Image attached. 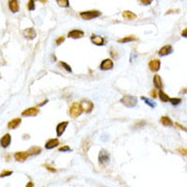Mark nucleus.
Returning <instances> with one entry per match:
<instances>
[{
	"label": "nucleus",
	"instance_id": "f257e3e1",
	"mask_svg": "<svg viewBox=\"0 0 187 187\" xmlns=\"http://www.w3.org/2000/svg\"><path fill=\"white\" fill-rule=\"evenodd\" d=\"M122 104L125 105L126 107H129V109H132V107H135L137 105L138 99L136 96H133V95H124L123 97L120 100Z\"/></svg>",
	"mask_w": 187,
	"mask_h": 187
},
{
	"label": "nucleus",
	"instance_id": "f03ea898",
	"mask_svg": "<svg viewBox=\"0 0 187 187\" xmlns=\"http://www.w3.org/2000/svg\"><path fill=\"white\" fill-rule=\"evenodd\" d=\"M69 114L73 119H76V118H78V117H80L81 115L83 114V109H82V107H81L80 103H78V102H73L69 109Z\"/></svg>",
	"mask_w": 187,
	"mask_h": 187
},
{
	"label": "nucleus",
	"instance_id": "7ed1b4c3",
	"mask_svg": "<svg viewBox=\"0 0 187 187\" xmlns=\"http://www.w3.org/2000/svg\"><path fill=\"white\" fill-rule=\"evenodd\" d=\"M101 16V13L99 10H87V11H82L80 13V16L84 21H90L93 18H99Z\"/></svg>",
	"mask_w": 187,
	"mask_h": 187
},
{
	"label": "nucleus",
	"instance_id": "20e7f679",
	"mask_svg": "<svg viewBox=\"0 0 187 187\" xmlns=\"http://www.w3.org/2000/svg\"><path fill=\"white\" fill-rule=\"evenodd\" d=\"M111 160V155L105 149H101L98 154V163L100 166H106Z\"/></svg>",
	"mask_w": 187,
	"mask_h": 187
},
{
	"label": "nucleus",
	"instance_id": "39448f33",
	"mask_svg": "<svg viewBox=\"0 0 187 187\" xmlns=\"http://www.w3.org/2000/svg\"><path fill=\"white\" fill-rule=\"evenodd\" d=\"M80 105H81V107H82L83 112H87V114H90V112H92L93 107H94V104H93V102L90 101V100H87V99L82 100V102L80 103Z\"/></svg>",
	"mask_w": 187,
	"mask_h": 187
},
{
	"label": "nucleus",
	"instance_id": "423d86ee",
	"mask_svg": "<svg viewBox=\"0 0 187 187\" xmlns=\"http://www.w3.org/2000/svg\"><path fill=\"white\" fill-rule=\"evenodd\" d=\"M39 112H40V111L38 107L33 106V107H29V109H25V111L21 112V116L23 117H36Z\"/></svg>",
	"mask_w": 187,
	"mask_h": 187
},
{
	"label": "nucleus",
	"instance_id": "0eeeda50",
	"mask_svg": "<svg viewBox=\"0 0 187 187\" xmlns=\"http://www.w3.org/2000/svg\"><path fill=\"white\" fill-rule=\"evenodd\" d=\"M112 68H114V61H112V59L111 58H106V59H104V61H102L99 66V69H101V71H109V69H112Z\"/></svg>",
	"mask_w": 187,
	"mask_h": 187
},
{
	"label": "nucleus",
	"instance_id": "6e6552de",
	"mask_svg": "<svg viewBox=\"0 0 187 187\" xmlns=\"http://www.w3.org/2000/svg\"><path fill=\"white\" fill-rule=\"evenodd\" d=\"M90 40L91 42L93 43L94 45H97V46H103L104 43H105V40L103 37H101V36H98V35H91L90 37Z\"/></svg>",
	"mask_w": 187,
	"mask_h": 187
},
{
	"label": "nucleus",
	"instance_id": "1a4fd4ad",
	"mask_svg": "<svg viewBox=\"0 0 187 187\" xmlns=\"http://www.w3.org/2000/svg\"><path fill=\"white\" fill-rule=\"evenodd\" d=\"M148 68L153 73L159 72L160 69V59H152V61H150L148 62Z\"/></svg>",
	"mask_w": 187,
	"mask_h": 187
},
{
	"label": "nucleus",
	"instance_id": "9d476101",
	"mask_svg": "<svg viewBox=\"0 0 187 187\" xmlns=\"http://www.w3.org/2000/svg\"><path fill=\"white\" fill-rule=\"evenodd\" d=\"M11 143V136L10 134L6 133L5 135H3L0 139V146L3 148H7Z\"/></svg>",
	"mask_w": 187,
	"mask_h": 187
},
{
	"label": "nucleus",
	"instance_id": "9b49d317",
	"mask_svg": "<svg viewBox=\"0 0 187 187\" xmlns=\"http://www.w3.org/2000/svg\"><path fill=\"white\" fill-rule=\"evenodd\" d=\"M171 53H173V47H172V45H170V44L165 45V46H163L162 48L159 50L160 56H167Z\"/></svg>",
	"mask_w": 187,
	"mask_h": 187
},
{
	"label": "nucleus",
	"instance_id": "f8f14e48",
	"mask_svg": "<svg viewBox=\"0 0 187 187\" xmlns=\"http://www.w3.org/2000/svg\"><path fill=\"white\" fill-rule=\"evenodd\" d=\"M23 35L25 36L27 39L33 40V39H35V38H36L37 33H36V31H35L34 28H28V29H26V30H24Z\"/></svg>",
	"mask_w": 187,
	"mask_h": 187
},
{
	"label": "nucleus",
	"instance_id": "ddd939ff",
	"mask_svg": "<svg viewBox=\"0 0 187 187\" xmlns=\"http://www.w3.org/2000/svg\"><path fill=\"white\" fill-rule=\"evenodd\" d=\"M8 8L13 13H16L20 10V4L18 0H8Z\"/></svg>",
	"mask_w": 187,
	"mask_h": 187
},
{
	"label": "nucleus",
	"instance_id": "4468645a",
	"mask_svg": "<svg viewBox=\"0 0 187 187\" xmlns=\"http://www.w3.org/2000/svg\"><path fill=\"white\" fill-rule=\"evenodd\" d=\"M13 157H14V160H16V162L23 163L29 157V154H28L27 152H18L14 153Z\"/></svg>",
	"mask_w": 187,
	"mask_h": 187
},
{
	"label": "nucleus",
	"instance_id": "2eb2a0df",
	"mask_svg": "<svg viewBox=\"0 0 187 187\" xmlns=\"http://www.w3.org/2000/svg\"><path fill=\"white\" fill-rule=\"evenodd\" d=\"M69 125V122H61V123H59L58 125L56 126V134H57V137H61L62 134L64 133V131H66L67 127H68Z\"/></svg>",
	"mask_w": 187,
	"mask_h": 187
},
{
	"label": "nucleus",
	"instance_id": "dca6fc26",
	"mask_svg": "<svg viewBox=\"0 0 187 187\" xmlns=\"http://www.w3.org/2000/svg\"><path fill=\"white\" fill-rule=\"evenodd\" d=\"M59 143L61 142H59V140L57 138L49 139V140L45 143V148H46V149H53V148H55L56 146L59 145Z\"/></svg>",
	"mask_w": 187,
	"mask_h": 187
},
{
	"label": "nucleus",
	"instance_id": "f3484780",
	"mask_svg": "<svg viewBox=\"0 0 187 187\" xmlns=\"http://www.w3.org/2000/svg\"><path fill=\"white\" fill-rule=\"evenodd\" d=\"M69 38H73V39H80V38L84 37V32L81 30H72L68 34Z\"/></svg>",
	"mask_w": 187,
	"mask_h": 187
},
{
	"label": "nucleus",
	"instance_id": "a211bd4d",
	"mask_svg": "<svg viewBox=\"0 0 187 187\" xmlns=\"http://www.w3.org/2000/svg\"><path fill=\"white\" fill-rule=\"evenodd\" d=\"M42 152V148L40 146H32L31 148H29L27 150L29 157H35L37 154H40Z\"/></svg>",
	"mask_w": 187,
	"mask_h": 187
},
{
	"label": "nucleus",
	"instance_id": "6ab92c4d",
	"mask_svg": "<svg viewBox=\"0 0 187 187\" xmlns=\"http://www.w3.org/2000/svg\"><path fill=\"white\" fill-rule=\"evenodd\" d=\"M21 123V118H14L11 121L8 122L7 124V128L8 129H16Z\"/></svg>",
	"mask_w": 187,
	"mask_h": 187
},
{
	"label": "nucleus",
	"instance_id": "aec40b11",
	"mask_svg": "<svg viewBox=\"0 0 187 187\" xmlns=\"http://www.w3.org/2000/svg\"><path fill=\"white\" fill-rule=\"evenodd\" d=\"M153 86H154L157 89H162L163 88V81L162 79H160V75H154L153 77Z\"/></svg>",
	"mask_w": 187,
	"mask_h": 187
},
{
	"label": "nucleus",
	"instance_id": "412c9836",
	"mask_svg": "<svg viewBox=\"0 0 187 187\" xmlns=\"http://www.w3.org/2000/svg\"><path fill=\"white\" fill-rule=\"evenodd\" d=\"M122 16H123V18H125V20H127V21L135 20V18H137V16H136V14L130 11V10H125V11H123Z\"/></svg>",
	"mask_w": 187,
	"mask_h": 187
},
{
	"label": "nucleus",
	"instance_id": "4be33fe9",
	"mask_svg": "<svg viewBox=\"0 0 187 187\" xmlns=\"http://www.w3.org/2000/svg\"><path fill=\"white\" fill-rule=\"evenodd\" d=\"M160 121V124L164 125L165 127H172L174 125L173 121H172L168 116H163Z\"/></svg>",
	"mask_w": 187,
	"mask_h": 187
},
{
	"label": "nucleus",
	"instance_id": "5701e85b",
	"mask_svg": "<svg viewBox=\"0 0 187 187\" xmlns=\"http://www.w3.org/2000/svg\"><path fill=\"white\" fill-rule=\"evenodd\" d=\"M141 99H142L148 106L152 107V109H155V107H157V102H154V100L150 99V98H148V97H145V96H141Z\"/></svg>",
	"mask_w": 187,
	"mask_h": 187
},
{
	"label": "nucleus",
	"instance_id": "b1692460",
	"mask_svg": "<svg viewBox=\"0 0 187 187\" xmlns=\"http://www.w3.org/2000/svg\"><path fill=\"white\" fill-rule=\"evenodd\" d=\"M137 39H138V38L136 37V36L131 35V36H126V37H124V38H122V39L118 40V42H120V43H127V42L135 41V40H137Z\"/></svg>",
	"mask_w": 187,
	"mask_h": 187
},
{
	"label": "nucleus",
	"instance_id": "393cba45",
	"mask_svg": "<svg viewBox=\"0 0 187 187\" xmlns=\"http://www.w3.org/2000/svg\"><path fill=\"white\" fill-rule=\"evenodd\" d=\"M157 94H159V97H160V101H162V102H167L168 100H169V98H170L169 96H168V94H166V93H165L162 89L159 90Z\"/></svg>",
	"mask_w": 187,
	"mask_h": 187
},
{
	"label": "nucleus",
	"instance_id": "a878e982",
	"mask_svg": "<svg viewBox=\"0 0 187 187\" xmlns=\"http://www.w3.org/2000/svg\"><path fill=\"white\" fill-rule=\"evenodd\" d=\"M58 64L61 67L62 69H64V71H67V72H69V73H73V69H72L71 68V66L69 64H68L67 62H64V61H59L58 62Z\"/></svg>",
	"mask_w": 187,
	"mask_h": 187
},
{
	"label": "nucleus",
	"instance_id": "bb28decb",
	"mask_svg": "<svg viewBox=\"0 0 187 187\" xmlns=\"http://www.w3.org/2000/svg\"><path fill=\"white\" fill-rule=\"evenodd\" d=\"M169 102H171L172 105H174V106H176V105H179L182 102V99L181 98H176V97H173V98H169V100H168Z\"/></svg>",
	"mask_w": 187,
	"mask_h": 187
},
{
	"label": "nucleus",
	"instance_id": "cd10ccee",
	"mask_svg": "<svg viewBox=\"0 0 187 187\" xmlns=\"http://www.w3.org/2000/svg\"><path fill=\"white\" fill-rule=\"evenodd\" d=\"M56 2L61 7H69V0H56Z\"/></svg>",
	"mask_w": 187,
	"mask_h": 187
},
{
	"label": "nucleus",
	"instance_id": "c85d7f7f",
	"mask_svg": "<svg viewBox=\"0 0 187 187\" xmlns=\"http://www.w3.org/2000/svg\"><path fill=\"white\" fill-rule=\"evenodd\" d=\"M27 7H28L29 10H35V8H36L35 0H29L28 4H27Z\"/></svg>",
	"mask_w": 187,
	"mask_h": 187
},
{
	"label": "nucleus",
	"instance_id": "c756f323",
	"mask_svg": "<svg viewBox=\"0 0 187 187\" xmlns=\"http://www.w3.org/2000/svg\"><path fill=\"white\" fill-rule=\"evenodd\" d=\"M13 171H9V170H4L3 172L0 173V178H3V177H7V176H10L13 175Z\"/></svg>",
	"mask_w": 187,
	"mask_h": 187
},
{
	"label": "nucleus",
	"instance_id": "7c9ffc66",
	"mask_svg": "<svg viewBox=\"0 0 187 187\" xmlns=\"http://www.w3.org/2000/svg\"><path fill=\"white\" fill-rule=\"evenodd\" d=\"M58 152H72V148L69 147V146H68V145H64V146H61V147H59V148H58Z\"/></svg>",
	"mask_w": 187,
	"mask_h": 187
},
{
	"label": "nucleus",
	"instance_id": "2f4dec72",
	"mask_svg": "<svg viewBox=\"0 0 187 187\" xmlns=\"http://www.w3.org/2000/svg\"><path fill=\"white\" fill-rule=\"evenodd\" d=\"M138 1L141 5H149V4H152L153 0H138Z\"/></svg>",
	"mask_w": 187,
	"mask_h": 187
},
{
	"label": "nucleus",
	"instance_id": "473e14b6",
	"mask_svg": "<svg viewBox=\"0 0 187 187\" xmlns=\"http://www.w3.org/2000/svg\"><path fill=\"white\" fill-rule=\"evenodd\" d=\"M146 123L144 121H138L137 123H136L135 125H134V127H135V128H142L143 126H144Z\"/></svg>",
	"mask_w": 187,
	"mask_h": 187
},
{
	"label": "nucleus",
	"instance_id": "72a5a7b5",
	"mask_svg": "<svg viewBox=\"0 0 187 187\" xmlns=\"http://www.w3.org/2000/svg\"><path fill=\"white\" fill-rule=\"evenodd\" d=\"M64 40H66V38L62 37V36H61V37H58V38H57V39L55 40L56 45H61V43H64Z\"/></svg>",
	"mask_w": 187,
	"mask_h": 187
},
{
	"label": "nucleus",
	"instance_id": "f704fd0d",
	"mask_svg": "<svg viewBox=\"0 0 187 187\" xmlns=\"http://www.w3.org/2000/svg\"><path fill=\"white\" fill-rule=\"evenodd\" d=\"M44 167L46 168L48 171L52 172V173H55V172H56V169L54 167H51V166H49V165H44Z\"/></svg>",
	"mask_w": 187,
	"mask_h": 187
},
{
	"label": "nucleus",
	"instance_id": "c9c22d12",
	"mask_svg": "<svg viewBox=\"0 0 187 187\" xmlns=\"http://www.w3.org/2000/svg\"><path fill=\"white\" fill-rule=\"evenodd\" d=\"M150 96H152V98H157V92L154 89L150 91Z\"/></svg>",
	"mask_w": 187,
	"mask_h": 187
},
{
	"label": "nucleus",
	"instance_id": "e433bc0d",
	"mask_svg": "<svg viewBox=\"0 0 187 187\" xmlns=\"http://www.w3.org/2000/svg\"><path fill=\"white\" fill-rule=\"evenodd\" d=\"M178 150H179V152H180L182 155H186V153H187L186 152V148H179Z\"/></svg>",
	"mask_w": 187,
	"mask_h": 187
},
{
	"label": "nucleus",
	"instance_id": "4c0bfd02",
	"mask_svg": "<svg viewBox=\"0 0 187 187\" xmlns=\"http://www.w3.org/2000/svg\"><path fill=\"white\" fill-rule=\"evenodd\" d=\"M175 126H176V127H178V128H179V129H181V130H183V131H186V128H185V127L181 126V125H180V124L176 123V124H175Z\"/></svg>",
	"mask_w": 187,
	"mask_h": 187
},
{
	"label": "nucleus",
	"instance_id": "58836bf2",
	"mask_svg": "<svg viewBox=\"0 0 187 187\" xmlns=\"http://www.w3.org/2000/svg\"><path fill=\"white\" fill-rule=\"evenodd\" d=\"M181 35H182V37L183 38H187V29H184V30L182 31Z\"/></svg>",
	"mask_w": 187,
	"mask_h": 187
},
{
	"label": "nucleus",
	"instance_id": "ea45409f",
	"mask_svg": "<svg viewBox=\"0 0 187 187\" xmlns=\"http://www.w3.org/2000/svg\"><path fill=\"white\" fill-rule=\"evenodd\" d=\"M47 102H48V99H45V100H44V101H42V102H41V103H39V104H38V106H42V105L46 104V103H47Z\"/></svg>",
	"mask_w": 187,
	"mask_h": 187
},
{
	"label": "nucleus",
	"instance_id": "a19ab883",
	"mask_svg": "<svg viewBox=\"0 0 187 187\" xmlns=\"http://www.w3.org/2000/svg\"><path fill=\"white\" fill-rule=\"evenodd\" d=\"M29 186H34V184H33L32 182H29V183L27 184V187H29Z\"/></svg>",
	"mask_w": 187,
	"mask_h": 187
},
{
	"label": "nucleus",
	"instance_id": "79ce46f5",
	"mask_svg": "<svg viewBox=\"0 0 187 187\" xmlns=\"http://www.w3.org/2000/svg\"><path fill=\"white\" fill-rule=\"evenodd\" d=\"M37 1L42 2V3H46V2H47V0H37Z\"/></svg>",
	"mask_w": 187,
	"mask_h": 187
}]
</instances>
